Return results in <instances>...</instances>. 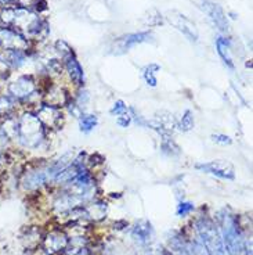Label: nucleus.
I'll use <instances>...</instances> for the list:
<instances>
[{
	"label": "nucleus",
	"mask_w": 253,
	"mask_h": 255,
	"mask_svg": "<svg viewBox=\"0 0 253 255\" xmlns=\"http://www.w3.org/2000/svg\"><path fill=\"white\" fill-rule=\"evenodd\" d=\"M15 136L24 147L38 148L45 140V125L36 115L26 113L17 121Z\"/></svg>",
	"instance_id": "obj_2"
},
{
	"label": "nucleus",
	"mask_w": 253,
	"mask_h": 255,
	"mask_svg": "<svg viewBox=\"0 0 253 255\" xmlns=\"http://www.w3.org/2000/svg\"><path fill=\"white\" fill-rule=\"evenodd\" d=\"M64 60H65V67H67V70H68V74H70L71 79H72L76 85H82L84 75H83L82 67H81L79 61L76 60L75 54H74V53H70L68 56L64 57Z\"/></svg>",
	"instance_id": "obj_13"
},
{
	"label": "nucleus",
	"mask_w": 253,
	"mask_h": 255,
	"mask_svg": "<svg viewBox=\"0 0 253 255\" xmlns=\"http://www.w3.org/2000/svg\"><path fill=\"white\" fill-rule=\"evenodd\" d=\"M67 246V239L61 233H51L46 237L45 249L49 254L58 253L60 250H63Z\"/></svg>",
	"instance_id": "obj_14"
},
{
	"label": "nucleus",
	"mask_w": 253,
	"mask_h": 255,
	"mask_svg": "<svg viewBox=\"0 0 253 255\" xmlns=\"http://www.w3.org/2000/svg\"><path fill=\"white\" fill-rule=\"evenodd\" d=\"M8 3H13L18 7L31 10L33 7H39V3H42V0H8Z\"/></svg>",
	"instance_id": "obj_22"
},
{
	"label": "nucleus",
	"mask_w": 253,
	"mask_h": 255,
	"mask_svg": "<svg viewBox=\"0 0 253 255\" xmlns=\"http://www.w3.org/2000/svg\"><path fill=\"white\" fill-rule=\"evenodd\" d=\"M0 47L6 51H25L29 47V42L11 28L0 26Z\"/></svg>",
	"instance_id": "obj_5"
},
{
	"label": "nucleus",
	"mask_w": 253,
	"mask_h": 255,
	"mask_svg": "<svg viewBox=\"0 0 253 255\" xmlns=\"http://www.w3.org/2000/svg\"><path fill=\"white\" fill-rule=\"evenodd\" d=\"M14 100L11 96H4V97H0V111L1 113H7L8 110H11L14 107Z\"/></svg>",
	"instance_id": "obj_25"
},
{
	"label": "nucleus",
	"mask_w": 253,
	"mask_h": 255,
	"mask_svg": "<svg viewBox=\"0 0 253 255\" xmlns=\"http://www.w3.org/2000/svg\"><path fill=\"white\" fill-rule=\"evenodd\" d=\"M10 65L6 63V60L0 58V85L4 83L10 77Z\"/></svg>",
	"instance_id": "obj_23"
},
{
	"label": "nucleus",
	"mask_w": 253,
	"mask_h": 255,
	"mask_svg": "<svg viewBox=\"0 0 253 255\" xmlns=\"http://www.w3.org/2000/svg\"><path fill=\"white\" fill-rule=\"evenodd\" d=\"M166 18L169 19L171 25L176 26L180 32H183L184 36L190 39L191 42L198 40V31H196L195 24L191 19L187 18L185 15L178 13V11H169Z\"/></svg>",
	"instance_id": "obj_8"
},
{
	"label": "nucleus",
	"mask_w": 253,
	"mask_h": 255,
	"mask_svg": "<svg viewBox=\"0 0 253 255\" xmlns=\"http://www.w3.org/2000/svg\"><path fill=\"white\" fill-rule=\"evenodd\" d=\"M192 128H194V117H192V113H191L190 110H187V111L184 113L180 124H178V129H180L181 132H188Z\"/></svg>",
	"instance_id": "obj_19"
},
{
	"label": "nucleus",
	"mask_w": 253,
	"mask_h": 255,
	"mask_svg": "<svg viewBox=\"0 0 253 255\" xmlns=\"http://www.w3.org/2000/svg\"><path fill=\"white\" fill-rule=\"evenodd\" d=\"M195 168L199 169L201 172L210 173V175L217 176V178L227 179V180H233L235 178L234 166L227 161H220V159L210 161V162H206V164H198Z\"/></svg>",
	"instance_id": "obj_7"
},
{
	"label": "nucleus",
	"mask_w": 253,
	"mask_h": 255,
	"mask_svg": "<svg viewBox=\"0 0 253 255\" xmlns=\"http://www.w3.org/2000/svg\"><path fill=\"white\" fill-rule=\"evenodd\" d=\"M220 225H222V237H224V247L230 255H251L248 253L247 242L242 236L240 226L233 215L227 212L220 214Z\"/></svg>",
	"instance_id": "obj_3"
},
{
	"label": "nucleus",
	"mask_w": 253,
	"mask_h": 255,
	"mask_svg": "<svg viewBox=\"0 0 253 255\" xmlns=\"http://www.w3.org/2000/svg\"><path fill=\"white\" fill-rule=\"evenodd\" d=\"M49 180H51V178L47 168H40V169L32 171L26 175L25 179H24V186L28 190H33V189H38L40 186L47 183Z\"/></svg>",
	"instance_id": "obj_12"
},
{
	"label": "nucleus",
	"mask_w": 253,
	"mask_h": 255,
	"mask_svg": "<svg viewBox=\"0 0 253 255\" xmlns=\"http://www.w3.org/2000/svg\"><path fill=\"white\" fill-rule=\"evenodd\" d=\"M151 33L150 32H140V33H130V35H126L123 38L118 39L115 42V53H125L126 50H129L130 47H133L136 45H140V43H144V42H148L151 39Z\"/></svg>",
	"instance_id": "obj_10"
},
{
	"label": "nucleus",
	"mask_w": 253,
	"mask_h": 255,
	"mask_svg": "<svg viewBox=\"0 0 253 255\" xmlns=\"http://www.w3.org/2000/svg\"><path fill=\"white\" fill-rule=\"evenodd\" d=\"M196 230L201 237L203 249H206L209 255H227V250L224 247L222 233L217 226L209 219H199L196 222Z\"/></svg>",
	"instance_id": "obj_4"
},
{
	"label": "nucleus",
	"mask_w": 253,
	"mask_h": 255,
	"mask_svg": "<svg viewBox=\"0 0 253 255\" xmlns=\"http://www.w3.org/2000/svg\"><path fill=\"white\" fill-rule=\"evenodd\" d=\"M159 71V65L157 64H150V65H147L144 71H143V75H144V79H146V82L148 83V86H152V88H155L157 86V82H158V79H157V72Z\"/></svg>",
	"instance_id": "obj_18"
},
{
	"label": "nucleus",
	"mask_w": 253,
	"mask_h": 255,
	"mask_svg": "<svg viewBox=\"0 0 253 255\" xmlns=\"http://www.w3.org/2000/svg\"><path fill=\"white\" fill-rule=\"evenodd\" d=\"M161 148H162L164 153L169 154V155H174V154L180 153L177 144L171 140V139H169L168 136H165V139L162 140V144H161Z\"/></svg>",
	"instance_id": "obj_20"
},
{
	"label": "nucleus",
	"mask_w": 253,
	"mask_h": 255,
	"mask_svg": "<svg viewBox=\"0 0 253 255\" xmlns=\"http://www.w3.org/2000/svg\"><path fill=\"white\" fill-rule=\"evenodd\" d=\"M36 92V82L29 75H24L8 85V93L14 100H25Z\"/></svg>",
	"instance_id": "obj_6"
},
{
	"label": "nucleus",
	"mask_w": 253,
	"mask_h": 255,
	"mask_svg": "<svg viewBox=\"0 0 253 255\" xmlns=\"http://www.w3.org/2000/svg\"><path fill=\"white\" fill-rule=\"evenodd\" d=\"M205 14L208 15L209 19L212 21V24L219 29V31L226 32L228 31V21L226 14L223 11V8L219 4H216L213 1H209V0H205L201 6Z\"/></svg>",
	"instance_id": "obj_9"
},
{
	"label": "nucleus",
	"mask_w": 253,
	"mask_h": 255,
	"mask_svg": "<svg viewBox=\"0 0 253 255\" xmlns=\"http://www.w3.org/2000/svg\"><path fill=\"white\" fill-rule=\"evenodd\" d=\"M6 136L3 133H0V159L3 157V151H4V147H6Z\"/></svg>",
	"instance_id": "obj_28"
},
{
	"label": "nucleus",
	"mask_w": 253,
	"mask_h": 255,
	"mask_svg": "<svg viewBox=\"0 0 253 255\" xmlns=\"http://www.w3.org/2000/svg\"><path fill=\"white\" fill-rule=\"evenodd\" d=\"M127 111H129V107H127L126 104L122 100H118L114 104L112 110H111V114L116 115V117H122V115H127Z\"/></svg>",
	"instance_id": "obj_24"
},
{
	"label": "nucleus",
	"mask_w": 253,
	"mask_h": 255,
	"mask_svg": "<svg viewBox=\"0 0 253 255\" xmlns=\"http://www.w3.org/2000/svg\"><path fill=\"white\" fill-rule=\"evenodd\" d=\"M38 117L40 122L46 125V127L54 128L57 129L61 124H63V114L58 111L56 107H53L50 104H43L38 111Z\"/></svg>",
	"instance_id": "obj_11"
},
{
	"label": "nucleus",
	"mask_w": 253,
	"mask_h": 255,
	"mask_svg": "<svg viewBox=\"0 0 253 255\" xmlns=\"http://www.w3.org/2000/svg\"><path fill=\"white\" fill-rule=\"evenodd\" d=\"M26 61L25 51H7L6 63L13 68H21Z\"/></svg>",
	"instance_id": "obj_16"
},
{
	"label": "nucleus",
	"mask_w": 253,
	"mask_h": 255,
	"mask_svg": "<svg viewBox=\"0 0 253 255\" xmlns=\"http://www.w3.org/2000/svg\"><path fill=\"white\" fill-rule=\"evenodd\" d=\"M212 139L216 141V143H220V144H231L233 140H231V137L230 136H226V134H222V133H216V134H212Z\"/></svg>",
	"instance_id": "obj_26"
},
{
	"label": "nucleus",
	"mask_w": 253,
	"mask_h": 255,
	"mask_svg": "<svg viewBox=\"0 0 253 255\" xmlns=\"http://www.w3.org/2000/svg\"><path fill=\"white\" fill-rule=\"evenodd\" d=\"M150 225L146 223V226H136V229L133 232V236L140 240V242H147L148 240V237H150Z\"/></svg>",
	"instance_id": "obj_21"
},
{
	"label": "nucleus",
	"mask_w": 253,
	"mask_h": 255,
	"mask_svg": "<svg viewBox=\"0 0 253 255\" xmlns=\"http://www.w3.org/2000/svg\"><path fill=\"white\" fill-rule=\"evenodd\" d=\"M192 210H194V205L191 204V203H181V204L178 205L177 214L180 217H185V215L190 214Z\"/></svg>",
	"instance_id": "obj_27"
},
{
	"label": "nucleus",
	"mask_w": 253,
	"mask_h": 255,
	"mask_svg": "<svg viewBox=\"0 0 253 255\" xmlns=\"http://www.w3.org/2000/svg\"><path fill=\"white\" fill-rule=\"evenodd\" d=\"M216 49H217V53L222 57L224 64L227 65L228 68L233 70L234 68V63H233V58H231V54H230V40L223 38V36H219L217 40H216Z\"/></svg>",
	"instance_id": "obj_15"
},
{
	"label": "nucleus",
	"mask_w": 253,
	"mask_h": 255,
	"mask_svg": "<svg viewBox=\"0 0 253 255\" xmlns=\"http://www.w3.org/2000/svg\"><path fill=\"white\" fill-rule=\"evenodd\" d=\"M0 19L6 26L21 33L22 36L29 38H40L45 35L46 22L40 18V15L29 8L22 7H7L0 13Z\"/></svg>",
	"instance_id": "obj_1"
},
{
	"label": "nucleus",
	"mask_w": 253,
	"mask_h": 255,
	"mask_svg": "<svg viewBox=\"0 0 253 255\" xmlns=\"http://www.w3.org/2000/svg\"><path fill=\"white\" fill-rule=\"evenodd\" d=\"M98 124V120L95 115L91 114H83L81 115V120H79V127L83 133H90Z\"/></svg>",
	"instance_id": "obj_17"
}]
</instances>
